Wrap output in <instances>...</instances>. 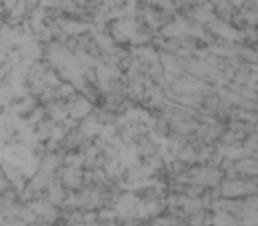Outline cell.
Here are the masks:
<instances>
[{
	"label": "cell",
	"mask_w": 258,
	"mask_h": 226,
	"mask_svg": "<svg viewBox=\"0 0 258 226\" xmlns=\"http://www.w3.org/2000/svg\"><path fill=\"white\" fill-rule=\"evenodd\" d=\"M237 11H240V15H242L244 22H246V25L249 27H256L258 25V9H237Z\"/></svg>",
	"instance_id": "1"
},
{
	"label": "cell",
	"mask_w": 258,
	"mask_h": 226,
	"mask_svg": "<svg viewBox=\"0 0 258 226\" xmlns=\"http://www.w3.org/2000/svg\"><path fill=\"white\" fill-rule=\"evenodd\" d=\"M228 2L232 4L233 9H240L244 6V2H246V0H228Z\"/></svg>",
	"instance_id": "2"
}]
</instances>
